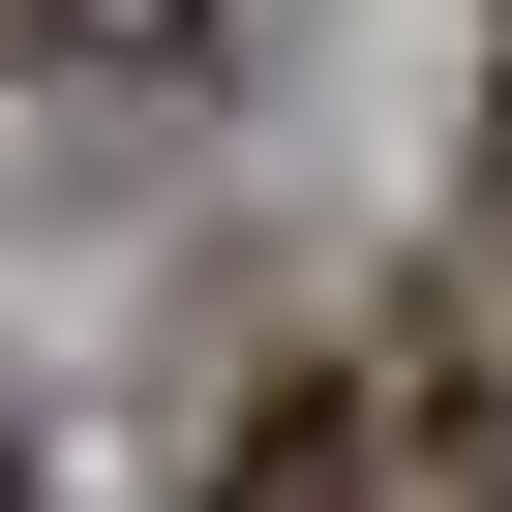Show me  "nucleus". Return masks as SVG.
Returning <instances> with one entry per match:
<instances>
[{
    "label": "nucleus",
    "instance_id": "nucleus-1",
    "mask_svg": "<svg viewBox=\"0 0 512 512\" xmlns=\"http://www.w3.org/2000/svg\"><path fill=\"white\" fill-rule=\"evenodd\" d=\"M211 512H512V392L422 362V332H392V362H302L272 422L211 452Z\"/></svg>",
    "mask_w": 512,
    "mask_h": 512
},
{
    "label": "nucleus",
    "instance_id": "nucleus-2",
    "mask_svg": "<svg viewBox=\"0 0 512 512\" xmlns=\"http://www.w3.org/2000/svg\"><path fill=\"white\" fill-rule=\"evenodd\" d=\"M61 61H211V0H0V91H61Z\"/></svg>",
    "mask_w": 512,
    "mask_h": 512
}]
</instances>
